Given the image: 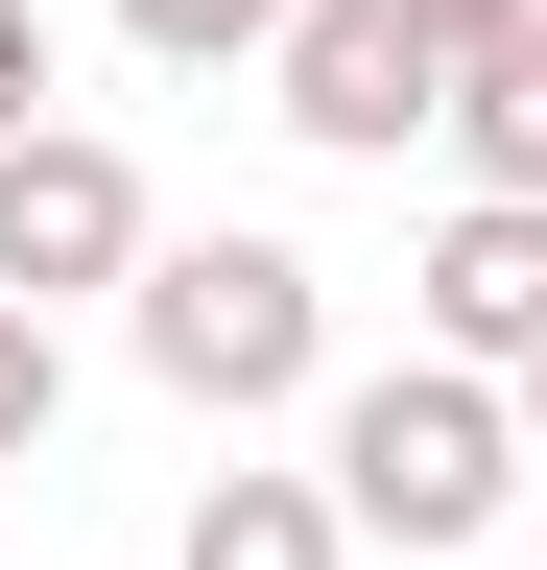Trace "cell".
Here are the masks:
<instances>
[{
	"label": "cell",
	"mask_w": 547,
	"mask_h": 570,
	"mask_svg": "<svg viewBox=\"0 0 547 570\" xmlns=\"http://www.w3.org/2000/svg\"><path fill=\"white\" fill-rule=\"evenodd\" d=\"M333 499H358V547H476L524 499V381H476V356H381V381H333V452H310Z\"/></svg>",
	"instance_id": "cell-1"
},
{
	"label": "cell",
	"mask_w": 547,
	"mask_h": 570,
	"mask_svg": "<svg viewBox=\"0 0 547 570\" xmlns=\"http://www.w3.org/2000/svg\"><path fill=\"white\" fill-rule=\"evenodd\" d=\"M119 333H144V381H167L191 428H262V404L333 381V285H310V238H167L144 285H119Z\"/></svg>",
	"instance_id": "cell-2"
},
{
	"label": "cell",
	"mask_w": 547,
	"mask_h": 570,
	"mask_svg": "<svg viewBox=\"0 0 547 570\" xmlns=\"http://www.w3.org/2000/svg\"><path fill=\"white\" fill-rule=\"evenodd\" d=\"M262 96H286V142H333V167H404V142H452V48L404 24V0H310V24L262 48Z\"/></svg>",
	"instance_id": "cell-3"
},
{
	"label": "cell",
	"mask_w": 547,
	"mask_h": 570,
	"mask_svg": "<svg viewBox=\"0 0 547 570\" xmlns=\"http://www.w3.org/2000/svg\"><path fill=\"white\" fill-rule=\"evenodd\" d=\"M144 262H167V214H144V167H119L96 119L0 142V285H25V309H72V285H144Z\"/></svg>",
	"instance_id": "cell-4"
},
{
	"label": "cell",
	"mask_w": 547,
	"mask_h": 570,
	"mask_svg": "<svg viewBox=\"0 0 547 570\" xmlns=\"http://www.w3.org/2000/svg\"><path fill=\"white\" fill-rule=\"evenodd\" d=\"M429 356H476V381L547 356V190H476L452 238H429Z\"/></svg>",
	"instance_id": "cell-5"
},
{
	"label": "cell",
	"mask_w": 547,
	"mask_h": 570,
	"mask_svg": "<svg viewBox=\"0 0 547 570\" xmlns=\"http://www.w3.org/2000/svg\"><path fill=\"white\" fill-rule=\"evenodd\" d=\"M167 570H358V499H333V475H215Z\"/></svg>",
	"instance_id": "cell-6"
},
{
	"label": "cell",
	"mask_w": 547,
	"mask_h": 570,
	"mask_svg": "<svg viewBox=\"0 0 547 570\" xmlns=\"http://www.w3.org/2000/svg\"><path fill=\"white\" fill-rule=\"evenodd\" d=\"M452 167L476 190H547V24H500V48L452 71Z\"/></svg>",
	"instance_id": "cell-7"
},
{
	"label": "cell",
	"mask_w": 547,
	"mask_h": 570,
	"mask_svg": "<svg viewBox=\"0 0 547 570\" xmlns=\"http://www.w3.org/2000/svg\"><path fill=\"white\" fill-rule=\"evenodd\" d=\"M310 0H119V48H167V71H262Z\"/></svg>",
	"instance_id": "cell-8"
},
{
	"label": "cell",
	"mask_w": 547,
	"mask_h": 570,
	"mask_svg": "<svg viewBox=\"0 0 547 570\" xmlns=\"http://www.w3.org/2000/svg\"><path fill=\"white\" fill-rule=\"evenodd\" d=\"M48 404H72V356H48V309H25V285H0V475L48 452Z\"/></svg>",
	"instance_id": "cell-9"
},
{
	"label": "cell",
	"mask_w": 547,
	"mask_h": 570,
	"mask_svg": "<svg viewBox=\"0 0 547 570\" xmlns=\"http://www.w3.org/2000/svg\"><path fill=\"white\" fill-rule=\"evenodd\" d=\"M0 142H48V0H0Z\"/></svg>",
	"instance_id": "cell-10"
},
{
	"label": "cell",
	"mask_w": 547,
	"mask_h": 570,
	"mask_svg": "<svg viewBox=\"0 0 547 570\" xmlns=\"http://www.w3.org/2000/svg\"><path fill=\"white\" fill-rule=\"evenodd\" d=\"M404 24H429V48L476 71V48H500V24H547V0H404Z\"/></svg>",
	"instance_id": "cell-11"
},
{
	"label": "cell",
	"mask_w": 547,
	"mask_h": 570,
	"mask_svg": "<svg viewBox=\"0 0 547 570\" xmlns=\"http://www.w3.org/2000/svg\"><path fill=\"white\" fill-rule=\"evenodd\" d=\"M524 452H547V356H524Z\"/></svg>",
	"instance_id": "cell-12"
}]
</instances>
